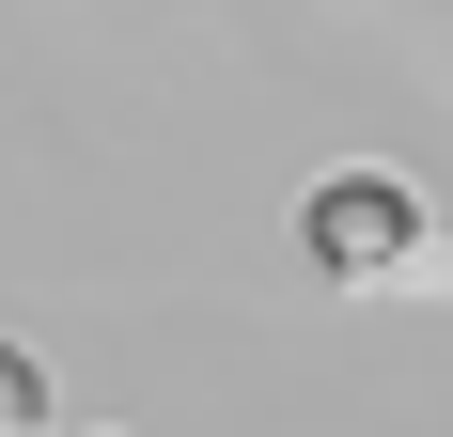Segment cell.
I'll return each instance as SVG.
<instances>
[{"label": "cell", "instance_id": "obj_1", "mask_svg": "<svg viewBox=\"0 0 453 437\" xmlns=\"http://www.w3.org/2000/svg\"><path fill=\"white\" fill-rule=\"evenodd\" d=\"M297 265H313L328 297H453V218L407 172L344 157V172L297 188Z\"/></svg>", "mask_w": 453, "mask_h": 437}, {"label": "cell", "instance_id": "obj_2", "mask_svg": "<svg viewBox=\"0 0 453 437\" xmlns=\"http://www.w3.org/2000/svg\"><path fill=\"white\" fill-rule=\"evenodd\" d=\"M0 437H110V422H63V391L32 375V344H0Z\"/></svg>", "mask_w": 453, "mask_h": 437}]
</instances>
